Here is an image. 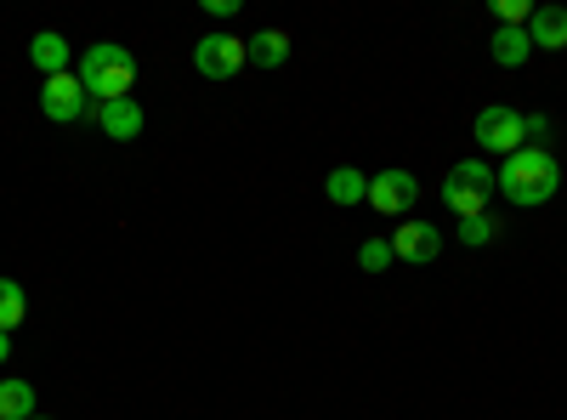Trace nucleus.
Segmentation results:
<instances>
[{"label":"nucleus","instance_id":"nucleus-1","mask_svg":"<svg viewBox=\"0 0 567 420\" xmlns=\"http://www.w3.org/2000/svg\"><path fill=\"white\" fill-rule=\"evenodd\" d=\"M494 182H499V194L511 199V205H523V211H539L545 199H556V188H561V165H556V154L550 148H516L499 171H494Z\"/></svg>","mask_w":567,"mask_h":420},{"label":"nucleus","instance_id":"nucleus-2","mask_svg":"<svg viewBox=\"0 0 567 420\" xmlns=\"http://www.w3.org/2000/svg\"><path fill=\"white\" fill-rule=\"evenodd\" d=\"M74 74H80L91 103H120V98H131V85H136V58L125 52V45H114V40H97V45H85V58H80Z\"/></svg>","mask_w":567,"mask_h":420},{"label":"nucleus","instance_id":"nucleus-3","mask_svg":"<svg viewBox=\"0 0 567 420\" xmlns=\"http://www.w3.org/2000/svg\"><path fill=\"white\" fill-rule=\"evenodd\" d=\"M499 194V182H494V171L483 165V160H465V165H454L449 176H443V205L460 216V222H471V216H488V199Z\"/></svg>","mask_w":567,"mask_h":420},{"label":"nucleus","instance_id":"nucleus-4","mask_svg":"<svg viewBox=\"0 0 567 420\" xmlns=\"http://www.w3.org/2000/svg\"><path fill=\"white\" fill-rule=\"evenodd\" d=\"M471 136L488 148V154H516V148H528V120L516 114V109H505V103H488L483 114H477V125H471Z\"/></svg>","mask_w":567,"mask_h":420},{"label":"nucleus","instance_id":"nucleus-5","mask_svg":"<svg viewBox=\"0 0 567 420\" xmlns=\"http://www.w3.org/2000/svg\"><path fill=\"white\" fill-rule=\"evenodd\" d=\"M363 205H374V216H409L420 205V176L414 171H398V165L392 171H374Z\"/></svg>","mask_w":567,"mask_h":420},{"label":"nucleus","instance_id":"nucleus-6","mask_svg":"<svg viewBox=\"0 0 567 420\" xmlns=\"http://www.w3.org/2000/svg\"><path fill=\"white\" fill-rule=\"evenodd\" d=\"M245 63H250V52H245L239 34H205V40L194 45V69H199L205 80H233Z\"/></svg>","mask_w":567,"mask_h":420},{"label":"nucleus","instance_id":"nucleus-7","mask_svg":"<svg viewBox=\"0 0 567 420\" xmlns=\"http://www.w3.org/2000/svg\"><path fill=\"white\" fill-rule=\"evenodd\" d=\"M437 250H443V233L425 222V216H403V222L392 227V256H398V262L420 267V262H437Z\"/></svg>","mask_w":567,"mask_h":420},{"label":"nucleus","instance_id":"nucleus-8","mask_svg":"<svg viewBox=\"0 0 567 420\" xmlns=\"http://www.w3.org/2000/svg\"><path fill=\"white\" fill-rule=\"evenodd\" d=\"M91 109V98H85V85H80V74H52L40 85V114L45 120H58V125H74L80 114Z\"/></svg>","mask_w":567,"mask_h":420},{"label":"nucleus","instance_id":"nucleus-9","mask_svg":"<svg viewBox=\"0 0 567 420\" xmlns=\"http://www.w3.org/2000/svg\"><path fill=\"white\" fill-rule=\"evenodd\" d=\"M97 114V125H103V136H114V143H131V136H142V103L136 98H120V103H97L91 109Z\"/></svg>","mask_w":567,"mask_h":420},{"label":"nucleus","instance_id":"nucleus-10","mask_svg":"<svg viewBox=\"0 0 567 420\" xmlns=\"http://www.w3.org/2000/svg\"><path fill=\"white\" fill-rule=\"evenodd\" d=\"M69 58H74V52H69V40H63L58 29H40V34L29 40V63H34L45 80H52V74H69Z\"/></svg>","mask_w":567,"mask_h":420},{"label":"nucleus","instance_id":"nucleus-11","mask_svg":"<svg viewBox=\"0 0 567 420\" xmlns=\"http://www.w3.org/2000/svg\"><path fill=\"white\" fill-rule=\"evenodd\" d=\"M528 40H534V52H561L567 45V7H534Z\"/></svg>","mask_w":567,"mask_h":420},{"label":"nucleus","instance_id":"nucleus-12","mask_svg":"<svg viewBox=\"0 0 567 420\" xmlns=\"http://www.w3.org/2000/svg\"><path fill=\"white\" fill-rule=\"evenodd\" d=\"M245 52H250L256 69H284V63H290V34H284V29H261V34L245 40Z\"/></svg>","mask_w":567,"mask_h":420},{"label":"nucleus","instance_id":"nucleus-13","mask_svg":"<svg viewBox=\"0 0 567 420\" xmlns=\"http://www.w3.org/2000/svg\"><path fill=\"white\" fill-rule=\"evenodd\" d=\"M494 63L499 69H523L528 58H534V40H528V29H494Z\"/></svg>","mask_w":567,"mask_h":420},{"label":"nucleus","instance_id":"nucleus-14","mask_svg":"<svg viewBox=\"0 0 567 420\" xmlns=\"http://www.w3.org/2000/svg\"><path fill=\"white\" fill-rule=\"evenodd\" d=\"M323 194H329V205H363L369 199V176L352 171V165H341V171H329Z\"/></svg>","mask_w":567,"mask_h":420},{"label":"nucleus","instance_id":"nucleus-15","mask_svg":"<svg viewBox=\"0 0 567 420\" xmlns=\"http://www.w3.org/2000/svg\"><path fill=\"white\" fill-rule=\"evenodd\" d=\"M34 414V387L29 381H0V420H29Z\"/></svg>","mask_w":567,"mask_h":420},{"label":"nucleus","instance_id":"nucleus-16","mask_svg":"<svg viewBox=\"0 0 567 420\" xmlns=\"http://www.w3.org/2000/svg\"><path fill=\"white\" fill-rule=\"evenodd\" d=\"M29 318V296H23V285H12V278H0V330H18V324Z\"/></svg>","mask_w":567,"mask_h":420},{"label":"nucleus","instance_id":"nucleus-17","mask_svg":"<svg viewBox=\"0 0 567 420\" xmlns=\"http://www.w3.org/2000/svg\"><path fill=\"white\" fill-rule=\"evenodd\" d=\"M358 262H363V273H386L398 256H392V239H363L358 245Z\"/></svg>","mask_w":567,"mask_h":420},{"label":"nucleus","instance_id":"nucleus-18","mask_svg":"<svg viewBox=\"0 0 567 420\" xmlns=\"http://www.w3.org/2000/svg\"><path fill=\"white\" fill-rule=\"evenodd\" d=\"M494 18H499V29H528L534 7L528 0H494Z\"/></svg>","mask_w":567,"mask_h":420},{"label":"nucleus","instance_id":"nucleus-19","mask_svg":"<svg viewBox=\"0 0 567 420\" xmlns=\"http://www.w3.org/2000/svg\"><path fill=\"white\" fill-rule=\"evenodd\" d=\"M494 233H499L494 216H471V222H460V245H488Z\"/></svg>","mask_w":567,"mask_h":420},{"label":"nucleus","instance_id":"nucleus-20","mask_svg":"<svg viewBox=\"0 0 567 420\" xmlns=\"http://www.w3.org/2000/svg\"><path fill=\"white\" fill-rule=\"evenodd\" d=\"M205 12L210 18H233V12H239V0H205Z\"/></svg>","mask_w":567,"mask_h":420},{"label":"nucleus","instance_id":"nucleus-21","mask_svg":"<svg viewBox=\"0 0 567 420\" xmlns=\"http://www.w3.org/2000/svg\"><path fill=\"white\" fill-rule=\"evenodd\" d=\"M523 120H528V136H545V131H550V120H545V114H523Z\"/></svg>","mask_w":567,"mask_h":420},{"label":"nucleus","instance_id":"nucleus-22","mask_svg":"<svg viewBox=\"0 0 567 420\" xmlns=\"http://www.w3.org/2000/svg\"><path fill=\"white\" fill-rule=\"evenodd\" d=\"M7 352H12V336H7V330H0V363H7Z\"/></svg>","mask_w":567,"mask_h":420},{"label":"nucleus","instance_id":"nucleus-23","mask_svg":"<svg viewBox=\"0 0 567 420\" xmlns=\"http://www.w3.org/2000/svg\"><path fill=\"white\" fill-rule=\"evenodd\" d=\"M29 420H52V414H29Z\"/></svg>","mask_w":567,"mask_h":420}]
</instances>
